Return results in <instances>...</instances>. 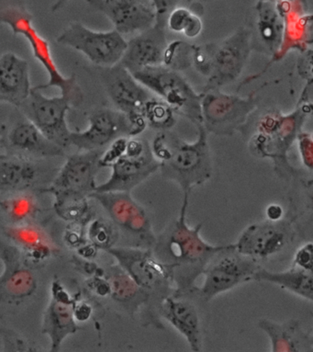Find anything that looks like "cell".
<instances>
[{
    "label": "cell",
    "instance_id": "obj_35",
    "mask_svg": "<svg viewBox=\"0 0 313 352\" xmlns=\"http://www.w3.org/2000/svg\"><path fill=\"white\" fill-rule=\"evenodd\" d=\"M176 114L172 109L154 95L147 100L143 109V116L147 126L159 131H168L175 126Z\"/></svg>",
    "mask_w": 313,
    "mask_h": 352
},
{
    "label": "cell",
    "instance_id": "obj_28",
    "mask_svg": "<svg viewBox=\"0 0 313 352\" xmlns=\"http://www.w3.org/2000/svg\"><path fill=\"white\" fill-rule=\"evenodd\" d=\"M7 236L21 250L27 265H38L50 258L54 245L45 232L32 223L13 225L6 229Z\"/></svg>",
    "mask_w": 313,
    "mask_h": 352
},
{
    "label": "cell",
    "instance_id": "obj_3",
    "mask_svg": "<svg viewBox=\"0 0 313 352\" xmlns=\"http://www.w3.org/2000/svg\"><path fill=\"white\" fill-rule=\"evenodd\" d=\"M252 50L251 31L246 27L220 42L193 46L192 65L208 78L203 91L220 89L237 80Z\"/></svg>",
    "mask_w": 313,
    "mask_h": 352
},
{
    "label": "cell",
    "instance_id": "obj_38",
    "mask_svg": "<svg viewBox=\"0 0 313 352\" xmlns=\"http://www.w3.org/2000/svg\"><path fill=\"white\" fill-rule=\"evenodd\" d=\"M128 138H125V136L117 138L108 144L107 149L103 150L99 161L100 168H108V166L111 168L113 163L124 155Z\"/></svg>",
    "mask_w": 313,
    "mask_h": 352
},
{
    "label": "cell",
    "instance_id": "obj_21",
    "mask_svg": "<svg viewBox=\"0 0 313 352\" xmlns=\"http://www.w3.org/2000/svg\"><path fill=\"white\" fill-rule=\"evenodd\" d=\"M51 297L43 322V333L50 338L51 351H58L69 336L78 331V322L73 316L76 300L61 285L54 282Z\"/></svg>",
    "mask_w": 313,
    "mask_h": 352
},
{
    "label": "cell",
    "instance_id": "obj_8",
    "mask_svg": "<svg viewBox=\"0 0 313 352\" xmlns=\"http://www.w3.org/2000/svg\"><path fill=\"white\" fill-rule=\"evenodd\" d=\"M260 266L255 259L237 252L234 244L226 245L204 270L202 285L195 287L190 294L208 302L220 294L254 280V275Z\"/></svg>",
    "mask_w": 313,
    "mask_h": 352
},
{
    "label": "cell",
    "instance_id": "obj_42",
    "mask_svg": "<svg viewBox=\"0 0 313 352\" xmlns=\"http://www.w3.org/2000/svg\"><path fill=\"white\" fill-rule=\"evenodd\" d=\"M154 7L155 12V21L165 23L168 13L178 4V0H149Z\"/></svg>",
    "mask_w": 313,
    "mask_h": 352
},
{
    "label": "cell",
    "instance_id": "obj_29",
    "mask_svg": "<svg viewBox=\"0 0 313 352\" xmlns=\"http://www.w3.org/2000/svg\"><path fill=\"white\" fill-rule=\"evenodd\" d=\"M104 276L111 285L110 297L125 313L133 318L143 308L148 311V294L118 264L104 270Z\"/></svg>",
    "mask_w": 313,
    "mask_h": 352
},
{
    "label": "cell",
    "instance_id": "obj_12",
    "mask_svg": "<svg viewBox=\"0 0 313 352\" xmlns=\"http://www.w3.org/2000/svg\"><path fill=\"white\" fill-rule=\"evenodd\" d=\"M56 41L59 45L80 52L97 67L119 64L127 47V41L115 30L97 32L80 23L69 24Z\"/></svg>",
    "mask_w": 313,
    "mask_h": 352
},
{
    "label": "cell",
    "instance_id": "obj_6",
    "mask_svg": "<svg viewBox=\"0 0 313 352\" xmlns=\"http://www.w3.org/2000/svg\"><path fill=\"white\" fill-rule=\"evenodd\" d=\"M149 296L148 313L154 318L165 297L175 293L172 270L155 258L151 248L115 245L106 251ZM161 320V319H160Z\"/></svg>",
    "mask_w": 313,
    "mask_h": 352
},
{
    "label": "cell",
    "instance_id": "obj_26",
    "mask_svg": "<svg viewBox=\"0 0 313 352\" xmlns=\"http://www.w3.org/2000/svg\"><path fill=\"white\" fill-rule=\"evenodd\" d=\"M39 161L10 154L0 155V192H29L43 178Z\"/></svg>",
    "mask_w": 313,
    "mask_h": 352
},
{
    "label": "cell",
    "instance_id": "obj_43",
    "mask_svg": "<svg viewBox=\"0 0 313 352\" xmlns=\"http://www.w3.org/2000/svg\"><path fill=\"white\" fill-rule=\"evenodd\" d=\"M93 314V307L88 302H76L75 307H73V316L76 322H86L91 318Z\"/></svg>",
    "mask_w": 313,
    "mask_h": 352
},
{
    "label": "cell",
    "instance_id": "obj_4",
    "mask_svg": "<svg viewBox=\"0 0 313 352\" xmlns=\"http://www.w3.org/2000/svg\"><path fill=\"white\" fill-rule=\"evenodd\" d=\"M32 20L34 17L23 0H0V23L10 26L13 34L23 35L26 38L35 59L47 73V83L35 87L40 91L48 87H57L62 96L70 100L72 106H80L84 102V92L78 84L76 76L67 78L60 72L54 62L50 43L35 29Z\"/></svg>",
    "mask_w": 313,
    "mask_h": 352
},
{
    "label": "cell",
    "instance_id": "obj_11",
    "mask_svg": "<svg viewBox=\"0 0 313 352\" xmlns=\"http://www.w3.org/2000/svg\"><path fill=\"white\" fill-rule=\"evenodd\" d=\"M100 80L116 110L126 116L130 124V138L138 136L146 129L143 109L154 94L138 82L121 64L99 67Z\"/></svg>",
    "mask_w": 313,
    "mask_h": 352
},
{
    "label": "cell",
    "instance_id": "obj_34",
    "mask_svg": "<svg viewBox=\"0 0 313 352\" xmlns=\"http://www.w3.org/2000/svg\"><path fill=\"white\" fill-rule=\"evenodd\" d=\"M165 25L170 31L184 34L189 39L200 36L203 30L200 16L185 7L174 8L168 13Z\"/></svg>",
    "mask_w": 313,
    "mask_h": 352
},
{
    "label": "cell",
    "instance_id": "obj_18",
    "mask_svg": "<svg viewBox=\"0 0 313 352\" xmlns=\"http://www.w3.org/2000/svg\"><path fill=\"white\" fill-rule=\"evenodd\" d=\"M89 6L103 13L114 30L124 35L138 34L151 28L155 12L149 0H86Z\"/></svg>",
    "mask_w": 313,
    "mask_h": 352
},
{
    "label": "cell",
    "instance_id": "obj_39",
    "mask_svg": "<svg viewBox=\"0 0 313 352\" xmlns=\"http://www.w3.org/2000/svg\"><path fill=\"white\" fill-rule=\"evenodd\" d=\"M296 141L298 142L299 157L301 163L310 171L313 168V139L312 133L301 131L297 136Z\"/></svg>",
    "mask_w": 313,
    "mask_h": 352
},
{
    "label": "cell",
    "instance_id": "obj_49",
    "mask_svg": "<svg viewBox=\"0 0 313 352\" xmlns=\"http://www.w3.org/2000/svg\"><path fill=\"white\" fill-rule=\"evenodd\" d=\"M279 0H258V2H273V3H277Z\"/></svg>",
    "mask_w": 313,
    "mask_h": 352
},
{
    "label": "cell",
    "instance_id": "obj_10",
    "mask_svg": "<svg viewBox=\"0 0 313 352\" xmlns=\"http://www.w3.org/2000/svg\"><path fill=\"white\" fill-rule=\"evenodd\" d=\"M89 199L96 200L107 212L111 222L126 236V247L151 248L154 247L156 234L146 208L135 200L130 192H92Z\"/></svg>",
    "mask_w": 313,
    "mask_h": 352
},
{
    "label": "cell",
    "instance_id": "obj_23",
    "mask_svg": "<svg viewBox=\"0 0 313 352\" xmlns=\"http://www.w3.org/2000/svg\"><path fill=\"white\" fill-rule=\"evenodd\" d=\"M165 23L155 21L154 25L127 42L121 64L130 74L146 67L163 65L167 45Z\"/></svg>",
    "mask_w": 313,
    "mask_h": 352
},
{
    "label": "cell",
    "instance_id": "obj_36",
    "mask_svg": "<svg viewBox=\"0 0 313 352\" xmlns=\"http://www.w3.org/2000/svg\"><path fill=\"white\" fill-rule=\"evenodd\" d=\"M86 236L89 242L93 244L97 250L105 251L115 247L121 237L115 225L111 220L103 218L91 220V223L89 222Z\"/></svg>",
    "mask_w": 313,
    "mask_h": 352
},
{
    "label": "cell",
    "instance_id": "obj_30",
    "mask_svg": "<svg viewBox=\"0 0 313 352\" xmlns=\"http://www.w3.org/2000/svg\"><path fill=\"white\" fill-rule=\"evenodd\" d=\"M254 280L279 286L312 302L313 301V274L292 266L288 271L273 272L259 267L254 275Z\"/></svg>",
    "mask_w": 313,
    "mask_h": 352
},
{
    "label": "cell",
    "instance_id": "obj_45",
    "mask_svg": "<svg viewBox=\"0 0 313 352\" xmlns=\"http://www.w3.org/2000/svg\"><path fill=\"white\" fill-rule=\"evenodd\" d=\"M97 248L95 247L93 244H91V242L86 243V245H81L80 247H78V254L82 258L86 259H91L96 256L97 253Z\"/></svg>",
    "mask_w": 313,
    "mask_h": 352
},
{
    "label": "cell",
    "instance_id": "obj_13",
    "mask_svg": "<svg viewBox=\"0 0 313 352\" xmlns=\"http://www.w3.org/2000/svg\"><path fill=\"white\" fill-rule=\"evenodd\" d=\"M71 107L72 103L68 98L62 95L46 97L34 87L28 99L18 109L49 140L65 149L71 146L72 131L68 127L67 122V114Z\"/></svg>",
    "mask_w": 313,
    "mask_h": 352
},
{
    "label": "cell",
    "instance_id": "obj_37",
    "mask_svg": "<svg viewBox=\"0 0 313 352\" xmlns=\"http://www.w3.org/2000/svg\"><path fill=\"white\" fill-rule=\"evenodd\" d=\"M163 65L178 72L192 67V45L181 40L167 43L163 58Z\"/></svg>",
    "mask_w": 313,
    "mask_h": 352
},
{
    "label": "cell",
    "instance_id": "obj_31",
    "mask_svg": "<svg viewBox=\"0 0 313 352\" xmlns=\"http://www.w3.org/2000/svg\"><path fill=\"white\" fill-rule=\"evenodd\" d=\"M257 32L264 50L276 54L281 46L284 21L273 2H257Z\"/></svg>",
    "mask_w": 313,
    "mask_h": 352
},
{
    "label": "cell",
    "instance_id": "obj_15",
    "mask_svg": "<svg viewBox=\"0 0 313 352\" xmlns=\"http://www.w3.org/2000/svg\"><path fill=\"white\" fill-rule=\"evenodd\" d=\"M103 150L80 151L69 155L45 192L78 193L89 196L96 187L99 161Z\"/></svg>",
    "mask_w": 313,
    "mask_h": 352
},
{
    "label": "cell",
    "instance_id": "obj_22",
    "mask_svg": "<svg viewBox=\"0 0 313 352\" xmlns=\"http://www.w3.org/2000/svg\"><path fill=\"white\" fill-rule=\"evenodd\" d=\"M111 168L113 170L110 179L104 184L97 185L94 192H130L159 170L160 162L152 155L151 146H149L137 157L122 155Z\"/></svg>",
    "mask_w": 313,
    "mask_h": 352
},
{
    "label": "cell",
    "instance_id": "obj_1",
    "mask_svg": "<svg viewBox=\"0 0 313 352\" xmlns=\"http://www.w3.org/2000/svg\"><path fill=\"white\" fill-rule=\"evenodd\" d=\"M189 196L184 195L181 212L167 226L156 240L152 252L172 270L174 294H187L194 290L196 280L219 251L226 245H212L200 236L202 223L190 228L187 223Z\"/></svg>",
    "mask_w": 313,
    "mask_h": 352
},
{
    "label": "cell",
    "instance_id": "obj_40",
    "mask_svg": "<svg viewBox=\"0 0 313 352\" xmlns=\"http://www.w3.org/2000/svg\"><path fill=\"white\" fill-rule=\"evenodd\" d=\"M293 266L305 271L312 272L313 268V244L306 243L297 250L293 259Z\"/></svg>",
    "mask_w": 313,
    "mask_h": 352
},
{
    "label": "cell",
    "instance_id": "obj_44",
    "mask_svg": "<svg viewBox=\"0 0 313 352\" xmlns=\"http://www.w3.org/2000/svg\"><path fill=\"white\" fill-rule=\"evenodd\" d=\"M266 217L268 220L272 222H277L283 219L284 217V210L279 204H273L268 206L266 210Z\"/></svg>",
    "mask_w": 313,
    "mask_h": 352
},
{
    "label": "cell",
    "instance_id": "obj_25",
    "mask_svg": "<svg viewBox=\"0 0 313 352\" xmlns=\"http://www.w3.org/2000/svg\"><path fill=\"white\" fill-rule=\"evenodd\" d=\"M32 89L29 63L12 52L1 54L0 102L19 108L28 99Z\"/></svg>",
    "mask_w": 313,
    "mask_h": 352
},
{
    "label": "cell",
    "instance_id": "obj_7",
    "mask_svg": "<svg viewBox=\"0 0 313 352\" xmlns=\"http://www.w3.org/2000/svg\"><path fill=\"white\" fill-rule=\"evenodd\" d=\"M132 75L152 94L167 103L176 116L189 120L196 126L202 124L201 94L196 92L178 71L157 65Z\"/></svg>",
    "mask_w": 313,
    "mask_h": 352
},
{
    "label": "cell",
    "instance_id": "obj_2",
    "mask_svg": "<svg viewBox=\"0 0 313 352\" xmlns=\"http://www.w3.org/2000/svg\"><path fill=\"white\" fill-rule=\"evenodd\" d=\"M312 85V82H307L299 105L292 113L284 114L271 110L264 113L255 124V133L249 141L253 155L271 158L279 173L290 176L296 173L288 161V152L307 117L312 113V104L310 100Z\"/></svg>",
    "mask_w": 313,
    "mask_h": 352
},
{
    "label": "cell",
    "instance_id": "obj_32",
    "mask_svg": "<svg viewBox=\"0 0 313 352\" xmlns=\"http://www.w3.org/2000/svg\"><path fill=\"white\" fill-rule=\"evenodd\" d=\"M51 195L54 197V210L62 219L80 225L83 222H91L92 212L89 196L71 192H54Z\"/></svg>",
    "mask_w": 313,
    "mask_h": 352
},
{
    "label": "cell",
    "instance_id": "obj_46",
    "mask_svg": "<svg viewBox=\"0 0 313 352\" xmlns=\"http://www.w3.org/2000/svg\"><path fill=\"white\" fill-rule=\"evenodd\" d=\"M65 240H67V244L73 248H78L80 247L81 245L84 244L82 241V236H81L78 232L72 230V229H69V230L67 231Z\"/></svg>",
    "mask_w": 313,
    "mask_h": 352
},
{
    "label": "cell",
    "instance_id": "obj_14",
    "mask_svg": "<svg viewBox=\"0 0 313 352\" xmlns=\"http://www.w3.org/2000/svg\"><path fill=\"white\" fill-rule=\"evenodd\" d=\"M130 138V124L126 116L118 110L97 108L89 116V127L82 132H72L71 146L80 151L104 150L119 138Z\"/></svg>",
    "mask_w": 313,
    "mask_h": 352
},
{
    "label": "cell",
    "instance_id": "obj_9",
    "mask_svg": "<svg viewBox=\"0 0 313 352\" xmlns=\"http://www.w3.org/2000/svg\"><path fill=\"white\" fill-rule=\"evenodd\" d=\"M259 98L255 92L246 97L224 94L220 89L201 92V116L204 129L218 136H231L246 126L257 110Z\"/></svg>",
    "mask_w": 313,
    "mask_h": 352
},
{
    "label": "cell",
    "instance_id": "obj_48",
    "mask_svg": "<svg viewBox=\"0 0 313 352\" xmlns=\"http://www.w3.org/2000/svg\"><path fill=\"white\" fill-rule=\"evenodd\" d=\"M5 131H6V126H5V125H2V126L0 127V148H1L2 146H3Z\"/></svg>",
    "mask_w": 313,
    "mask_h": 352
},
{
    "label": "cell",
    "instance_id": "obj_24",
    "mask_svg": "<svg viewBox=\"0 0 313 352\" xmlns=\"http://www.w3.org/2000/svg\"><path fill=\"white\" fill-rule=\"evenodd\" d=\"M3 146L10 155L32 160L62 157L65 149L57 146L29 120L18 122L3 139Z\"/></svg>",
    "mask_w": 313,
    "mask_h": 352
},
{
    "label": "cell",
    "instance_id": "obj_16",
    "mask_svg": "<svg viewBox=\"0 0 313 352\" xmlns=\"http://www.w3.org/2000/svg\"><path fill=\"white\" fill-rule=\"evenodd\" d=\"M276 7L284 21L282 43L263 73L272 64L282 60L290 50L303 54L312 45V18L307 13L306 0H279Z\"/></svg>",
    "mask_w": 313,
    "mask_h": 352
},
{
    "label": "cell",
    "instance_id": "obj_5",
    "mask_svg": "<svg viewBox=\"0 0 313 352\" xmlns=\"http://www.w3.org/2000/svg\"><path fill=\"white\" fill-rule=\"evenodd\" d=\"M197 129L198 139L193 143H187L175 133L167 131L170 155L160 163L163 178L176 182L187 196L194 188L209 182L213 174L209 133L202 124L197 125Z\"/></svg>",
    "mask_w": 313,
    "mask_h": 352
},
{
    "label": "cell",
    "instance_id": "obj_33",
    "mask_svg": "<svg viewBox=\"0 0 313 352\" xmlns=\"http://www.w3.org/2000/svg\"><path fill=\"white\" fill-rule=\"evenodd\" d=\"M13 193L12 197L0 201V208L14 225L30 223L39 212L37 199L30 192Z\"/></svg>",
    "mask_w": 313,
    "mask_h": 352
},
{
    "label": "cell",
    "instance_id": "obj_27",
    "mask_svg": "<svg viewBox=\"0 0 313 352\" xmlns=\"http://www.w3.org/2000/svg\"><path fill=\"white\" fill-rule=\"evenodd\" d=\"M258 327L268 335L273 352H310L313 351V338L298 320L279 323L271 319H261Z\"/></svg>",
    "mask_w": 313,
    "mask_h": 352
},
{
    "label": "cell",
    "instance_id": "obj_17",
    "mask_svg": "<svg viewBox=\"0 0 313 352\" xmlns=\"http://www.w3.org/2000/svg\"><path fill=\"white\" fill-rule=\"evenodd\" d=\"M291 239V229L286 221L266 220L253 223L241 234L234 248L237 252L259 262L281 252Z\"/></svg>",
    "mask_w": 313,
    "mask_h": 352
},
{
    "label": "cell",
    "instance_id": "obj_20",
    "mask_svg": "<svg viewBox=\"0 0 313 352\" xmlns=\"http://www.w3.org/2000/svg\"><path fill=\"white\" fill-rule=\"evenodd\" d=\"M0 258L4 265L0 275V300L20 301L31 296L36 289V280L21 250L0 240Z\"/></svg>",
    "mask_w": 313,
    "mask_h": 352
},
{
    "label": "cell",
    "instance_id": "obj_19",
    "mask_svg": "<svg viewBox=\"0 0 313 352\" xmlns=\"http://www.w3.org/2000/svg\"><path fill=\"white\" fill-rule=\"evenodd\" d=\"M160 319H165L178 330L193 352L203 348V327L200 311L190 294H172L163 300L159 308Z\"/></svg>",
    "mask_w": 313,
    "mask_h": 352
},
{
    "label": "cell",
    "instance_id": "obj_41",
    "mask_svg": "<svg viewBox=\"0 0 313 352\" xmlns=\"http://www.w3.org/2000/svg\"><path fill=\"white\" fill-rule=\"evenodd\" d=\"M88 287L96 296L100 297H108L111 296V285L106 279L104 274H95L88 280Z\"/></svg>",
    "mask_w": 313,
    "mask_h": 352
},
{
    "label": "cell",
    "instance_id": "obj_47",
    "mask_svg": "<svg viewBox=\"0 0 313 352\" xmlns=\"http://www.w3.org/2000/svg\"><path fill=\"white\" fill-rule=\"evenodd\" d=\"M68 1H69V0H57L56 3L51 6V12H58V10L62 9V8L67 5Z\"/></svg>",
    "mask_w": 313,
    "mask_h": 352
}]
</instances>
